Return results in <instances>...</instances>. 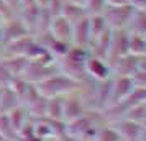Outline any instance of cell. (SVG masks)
I'll return each mask as SVG.
<instances>
[{
	"mask_svg": "<svg viewBox=\"0 0 146 141\" xmlns=\"http://www.w3.org/2000/svg\"><path fill=\"white\" fill-rule=\"evenodd\" d=\"M20 3H21V10H23V8H31V7H35L33 0H20Z\"/></svg>",
	"mask_w": 146,
	"mask_h": 141,
	"instance_id": "32",
	"label": "cell"
},
{
	"mask_svg": "<svg viewBox=\"0 0 146 141\" xmlns=\"http://www.w3.org/2000/svg\"><path fill=\"white\" fill-rule=\"evenodd\" d=\"M82 7L86 10L87 17H90V15H100V13H104V10L107 7V0H86L82 3Z\"/></svg>",
	"mask_w": 146,
	"mask_h": 141,
	"instance_id": "24",
	"label": "cell"
},
{
	"mask_svg": "<svg viewBox=\"0 0 146 141\" xmlns=\"http://www.w3.org/2000/svg\"><path fill=\"white\" fill-rule=\"evenodd\" d=\"M2 61L5 62V66L8 67V71L13 74V77H18V75H23L25 71H27L30 61L23 56H8V58H2Z\"/></svg>",
	"mask_w": 146,
	"mask_h": 141,
	"instance_id": "16",
	"label": "cell"
},
{
	"mask_svg": "<svg viewBox=\"0 0 146 141\" xmlns=\"http://www.w3.org/2000/svg\"><path fill=\"white\" fill-rule=\"evenodd\" d=\"M56 72H59L58 62H38V61H30L25 74L21 77H25L27 81L33 82V84H40L44 79L54 75Z\"/></svg>",
	"mask_w": 146,
	"mask_h": 141,
	"instance_id": "4",
	"label": "cell"
},
{
	"mask_svg": "<svg viewBox=\"0 0 146 141\" xmlns=\"http://www.w3.org/2000/svg\"><path fill=\"white\" fill-rule=\"evenodd\" d=\"M62 97H51V99H48V107H46L48 118L64 121L62 120Z\"/></svg>",
	"mask_w": 146,
	"mask_h": 141,
	"instance_id": "22",
	"label": "cell"
},
{
	"mask_svg": "<svg viewBox=\"0 0 146 141\" xmlns=\"http://www.w3.org/2000/svg\"><path fill=\"white\" fill-rule=\"evenodd\" d=\"M135 89L131 77L128 75H112V100L110 103H117V102L126 99L131 94Z\"/></svg>",
	"mask_w": 146,
	"mask_h": 141,
	"instance_id": "10",
	"label": "cell"
},
{
	"mask_svg": "<svg viewBox=\"0 0 146 141\" xmlns=\"http://www.w3.org/2000/svg\"><path fill=\"white\" fill-rule=\"evenodd\" d=\"M95 141H121V138L117 133V130L110 123H107L99 130V133L95 136Z\"/></svg>",
	"mask_w": 146,
	"mask_h": 141,
	"instance_id": "23",
	"label": "cell"
},
{
	"mask_svg": "<svg viewBox=\"0 0 146 141\" xmlns=\"http://www.w3.org/2000/svg\"><path fill=\"white\" fill-rule=\"evenodd\" d=\"M86 72L87 77H90L94 81H105L108 77H112V69L108 66V62L94 54H89L86 61Z\"/></svg>",
	"mask_w": 146,
	"mask_h": 141,
	"instance_id": "7",
	"label": "cell"
},
{
	"mask_svg": "<svg viewBox=\"0 0 146 141\" xmlns=\"http://www.w3.org/2000/svg\"><path fill=\"white\" fill-rule=\"evenodd\" d=\"M130 5L135 10H146V0H130Z\"/></svg>",
	"mask_w": 146,
	"mask_h": 141,
	"instance_id": "29",
	"label": "cell"
},
{
	"mask_svg": "<svg viewBox=\"0 0 146 141\" xmlns=\"http://www.w3.org/2000/svg\"><path fill=\"white\" fill-rule=\"evenodd\" d=\"M133 12H135V8L131 5H121V7L107 5L102 15L110 30H126Z\"/></svg>",
	"mask_w": 146,
	"mask_h": 141,
	"instance_id": "3",
	"label": "cell"
},
{
	"mask_svg": "<svg viewBox=\"0 0 146 141\" xmlns=\"http://www.w3.org/2000/svg\"><path fill=\"white\" fill-rule=\"evenodd\" d=\"M0 59H2V49H0Z\"/></svg>",
	"mask_w": 146,
	"mask_h": 141,
	"instance_id": "39",
	"label": "cell"
},
{
	"mask_svg": "<svg viewBox=\"0 0 146 141\" xmlns=\"http://www.w3.org/2000/svg\"><path fill=\"white\" fill-rule=\"evenodd\" d=\"M49 34L53 38H56V40L71 43V38H72V23L69 20H66L62 15H56V17H53V20H51Z\"/></svg>",
	"mask_w": 146,
	"mask_h": 141,
	"instance_id": "11",
	"label": "cell"
},
{
	"mask_svg": "<svg viewBox=\"0 0 146 141\" xmlns=\"http://www.w3.org/2000/svg\"><path fill=\"white\" fill-rule=\"evenodd\" d=\"M8 117H10V121H12L13 128L17 130V133H18L20 128L30 120V113H28V110H27L25 105H18L17 108H13V110L8 113Z\"/></svg>",
	"mask_w": 146,
	"mask_h": 141,
	"instance_id": "21",
	"label": "cell"
},
{
	"mask_svg": "<svg viewBox=\"0 0 146 141\" xmlns=\"http://www.w3.org/2000/svg\"><path fill=\"white\" fill-rule=\"evenodd\" d=\"M3 21H5V20H3V17H2V15H0V26H2V25H3Z\"/></svg>",
	"mask_w": 146,
	"mask_h": 141,
	"instance_id": "37",
	"label": "cell"
},
{
	"mask_svg": "<svg viewBox=\"0 0 146 141\" xmlns=\"http://www.w3.org/2000/svg\"><path fill=\"white\" fill-rule=\"evenodd\" d=\"M141 125H143V128H146V120L143 121V123H141Z\"/></svg>",
	"mask_w": 146,
	"mask_h": 141,
	"instance_id": "38",
	"label": "cell"
},
{
	"mask_svg": "<svg viewBox=\"0 0 146 141\" xmlns=\"http://www.w3.org/2000/svg\"><path fill=\"white\" fill-rule=\"evenodd\" d=\"M90 41H92V36H90V28H89V18L84 17L79 21L72 23V38H71V43L74 46L89 48L90 46Z\"/></svg>",
	"mask_w": 146,
	"mask_h": 141,
	"instance_id": "12",
	"label": "cell"
},
{
	"mask_svg": "<svg viewBox=\"0 0 146 141\" xmlns=\"http://www.w3.org/2000/svg\"><path fill=\"white\" fill-rule=\"evenodd\" d=\"M61 15H62L66 20H69L71 23H76V21H79L80 18L87 17L86 10H84L82 5L74 3V2H69V0H66V3H64V7H62Z\"/></svg>",
	"mask_w": 146,
	"mask_h": 141,
	"instance_id": "17",
	"label": "cell"
},
{
	"mask_svg": "<svg viewBox=\"0 0 146 141\" xmlns=\"http://www.w3.org/2000/svg\"><path fill=\"white\" fill-rule=\"evenodd\" d=\"M128 30H112L110 34V46H108V56H107V62L108 66L113 61H117L121 56H126L128 53Z\"/></svg>",
	"mask_w": 146,
	"mask_h": 141,
	"instance_id": "6",
	"label": "cell"
},
{
	"mask_svg": "<svg viewBox=\"0 0 146 141\" xmlns=\"http://www.w3.org/2000/svg\"><path fill=\"white\" fill-rule=\"evenodd\" d=\"M3 46V33H2V26H0V49Z\"/></svg>",
	"mask_w": 146,
	"mask_h": 141,
	"instance_id": "35",
	"label": "cell"
},
{
	"mask_svg": "<svg viewBox=\"0 0 146 141\" xmlns=\"http://www.w3.org/2000/svg\"><path fill=\"white\" fill-rule=\"evenodd\" d=\"M126 30L128 33L146 36V10H135Z\"/></svg>",
	"mask_w": 146,
	"mask_h": 141,
	"instance_id": "15",
	"label": "cell"
},
{
	"mask_svg": "<svg viewBox=\"0 0 146 141\" xmlns=\"http://www.w3.org/2000/svg\"><path fill=\"white\" fill-rule=\"evenodd\" d=\"M87 18H89V28H90V36H92V40H95V38L100 36L102 33H105L107 30H110L102 13L100 15H90V17H87Z\"/></svg>",
	"mask_w": 146,
	"mask_h": 141,
	"instance_id": "20",
	"label": "cell"
},
{
	"mask_svg": "<svg viewBox=\"0 0 146 141\" xmlns=\"http://www.w3.org/2000/svg\"><path fill=\"white\" fill-rule=\"evenodd\" d=\"M2 33H3V44H7V43L15 41V40H20L23 36H30V31L25 26V23L21 21L20 17H12V18L3 21Z\"/></svg>",
	"mask_w": 146,
	"mask_h": 141,
	"instance_id": "9",
	"label": "cell"
},
{
	"mask_svg": "<svg viewBox=\"0 0 146 141\" xmlns=\"http://www.w3.org/2000/svg\"><path fill=\"white\" fill-rule=\"evenodd\" d=\"M0 15L3 17V20H8V18L15 17V15L12 13V10L5 5V2H3V0H0Z\"/></svg>",
	"mask_w": 146,
	"mask_h": 141,
	"instance_id": "28",
	"label": "cell"
},
{
	"mask_svg": "<svg viewBox=\"0 0 146 141\" xmlns=\"http://www.w3.org/2000/svg\"><path fill=\"white\" fill-rule=\"evenodd\" d=\"M49 2L51 0H33V3L36 8H48L49 7Z\"/></svg>",
	"mask_w": 146,
	"mask_h": 141,
	"instance_id": "31",
	"label": "cell"
},
{
	"mask_svg": "<svg viewBox=\"0 0 146 141\" xmlns=\"http://www.w3.org/2000/svg\"><path fill=\"white\" fill-rule=\"evenodd\" d=\"M69 2H74V3H79V5H82L86 0H69Z\"/></svg>",
	"mask_w": 146,
	"mask_h": 141,
	"instance_id": "36",
	"label": "cell"
},
{
	"mask_svg": "<svg viewBox=\"0 0 146 141\" xmlns=\"http://www.w3.org/2000/svg\"><path fill=\"white\" fill-rule=\"evenodd\" d=\"M49 141H61V140H49Z\"/></svg>",
	"mask_w": 146,
	"mask_h": 141,
	"instance_id": "40",
	"label": "cell"
},
{
	"mask_svg": "<svg viewBox=\"0 0 146 141\" xmlns=\"http://www.w3.org/2000/svg\"><path fill=\"white\" fill-rule=\"evenodd\" d=\"M138 69H145L146 71V56L138 58Z\"/></svg>",
	"mask_w": 146,
	"mask_h": 141,
	"instance_id": "33",
	"label": "cell"
},
{
	"mask_svg": "<svg viewBox=\"0 0 146 141\" xmlns=\"http://www.w3.org/2000/svg\"><path fill=\"white\" fill-rule=\"evenodd\" d=\"M110 125L117 130L121 141H138L141 133H143V125H139L130 118H120Z\"/></svg>",
	"mask_w": 146,
	"mask_h": 141,
	"instance_id": "8",
	"label": "cell"
},
{
	"mask_svg": "<svg viewBox=\"0 0 146 141\" xmlns=\"http://www.w3.org/2000/svg\"><path fill=\"white\" fill-rule=\"evenodd\" d=\"M21 105L17 94L12 87H2L0 89V113H10L13 108Z\"/></svg>",
	"mask_w": 146,
	"mask_h": 141,
	"instance_id": "14",
	"label": "cell"
},
{
	"mask_svg": "<svg viewBox=\"0 0 146 141\" xmlns=\"http://www.w3.org/2000/svg\"><path fill=\"white\" fill-rule=\"evenodd\" d=\"M13 81V74L8 71L5 62L0 59V89L2 87H10V84Z\"/></svg>",
	"mask_w": 146,
	"mask_h": 141,
	"instance_id": "25",
	"label": "cell"
},
{
	"mask_svg": "<svg viewBox=\"0 0 146 141\" xmlns=\"http://www.w3.org/2000/svg\"><path fill=\"white\" fill-rule=\"evenodd\" d=\"M0 138L3 141H17L18 133L13 128L8 113H0Z\"/></svg>",
	"mask_w": 146,
	"mask_h": 141,
	"instance_id": "19",
	"label": "cell"
},
{
	"mask_svg": "<svg viewBox=\"0 0 146 141\" xmlns=\"http://www.w3.org/2000/svg\"><path fill=\"white\" fill-rule=\"evenodd\" d=\"M87 110L84 97L76 90L62 97V120L66 123H71L72 120L79 118L80 115Z\"/></svg>",
	"mask_w": 146,
	"mask_h": 141,
	"instance_id": "5",
	"label": "cell"
},
{
	"mask_svg": "<svg viewBox=\"0 0 146 141\" xmlns=\"http://www.w3.org/2000/svg\"><path fill=\"white\" fill-rule=\"evenodd\" d=\"M36 87L43 97L51 99V97H62V95H67L71 92H76L79 89V82L67 77L66 74H62L59 71L54 75L44 79L43 82L36 84Z\"/></svg>",
	"mask_w": 146,
	"mask_h": 141,
	"instance_id": "2",
	"label": "cell"
},
{
	"mask_svg": "<svg viewBox=\"0 0 146 141\" xmlns=\"http://www.w3.org/2000/svg\"><path fill=\"white\" fill-rule=\"evenodd\" d=\"M3 2H5V5L12 10V13H13L15 17H18V15H20V12H21L20 0H3Z\"/></svg>",
	"mask_w": 146,
	"mask_h": 141,
	"instance_id": "27",
	"label": "cell"
},
{
	"mask_svg": "<svg viewBox=\"0 0 146 141\" xmlns=\"http://www.w3.org/2000/svg\"><path fill=\"white\" fill-rule=\"evenodd\" d=\"M110 69H112V75H128V77H131L138 71V58L133 56V54L121 56L110 64Z\"/></svg>",
	"mask_w": 146,
	"mask_h": 141,
	"instance_id": "13",
	"label": "cell"
},
{
	"mask_svg": "<svg viewBox=\"0 0 146 141\" xmlns=\"http://www.w3.org/2000/svg\"><path fill=\"white\" fill-rule=\"evenodd\" d=\"M138 141H146V128H143V133H141V136H139Z\"/></svg>",
	"mask_w": 146,
	"mask_h": 141,
	"instance_id": "34",
	"label": "cell"
},
{
	"mask_svg": "<svg viewBox=\"0 0 146 141\" xmlns=\"http://www.w3.org/2000/svg\"><path fill=\"white\" fill-rule=\"evenodd\" d=\"M131 81H133V84H135V87L146 89V71L145 69H138V71L131 75Z\"/></svg>",
	"mask_w": 146,
	"mask_h": 141,
	"instance_id": "26",
	"label": "cell"
},
{
	"mask_svg": "<svg viewBox=\"0 0 146 141\" xmlns=\"http://www.w3.org/2000/svg\"><path fill=\"white\" fill-rule=\"evenodd\" d=\"M107 5H115V7L130 5V0H107Z\"/></svg>",
	"mask_w": 146,
	"mask_h": 141,
	"instance_id": "30",
	"label": "cell"
},
{
	"mask_svg": "<svg viewBox=\"0 0 146 141\" xmlns=\"http://www.w3.org/2000/svg\"><path fill=\"white\" fill-rule=\"evenodd\" d=\"M89 48L82 46H71V49L67 51L61 59H58V67L62 74H66L67 77H71L74 81L82 82L84 79H87L86 72V61L89 58Z\"/></svg>",
	"mask_w": 146,
	"mask_h": 141,
	"instance_id": "1",
	"label": "cell"
},
{
	"mask_svg": "<svg viewBox=\"0 0 146 141\" xmlns=\"http://www.w3.org/2000/svg\"><path fill=\"white\" fill-rule=\"evenodd\" d=\"M128 53L136 56V58L146 56V36L130 33V36H128Z\"/></svg>",
	"mask_w": 146,
	"mask_h": 141,
	"instance_id": "18",
	"label": "cell"
}]
</instances>
